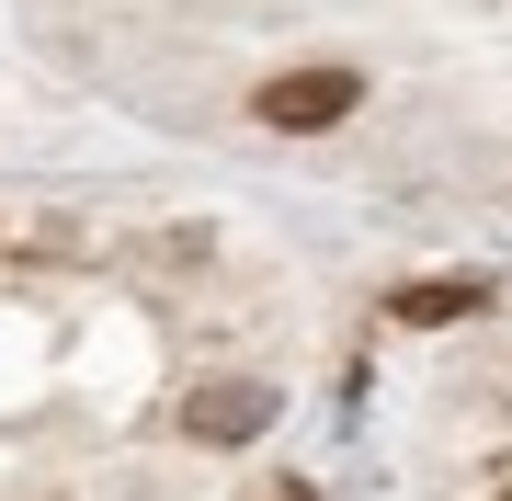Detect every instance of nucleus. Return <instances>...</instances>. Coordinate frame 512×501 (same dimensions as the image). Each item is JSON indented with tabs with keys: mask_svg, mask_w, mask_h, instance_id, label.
Here are the masks:
<instances>
[{
	"mask_svg": "<svg viewBox=\"0 0 512 501\" xmlns=\"http://www.w3.org/2000/svg\"><path fill=\"white\" fill-rule=\"evenodd\" d=\"M501 501H512V490H501Z\"/></svg>",
	"mask_w": 512,
	"mask_h": 501,
	"instance_id": "obj_4",
	"label": "nucleus"
},
{
	"mask_svg": "<svg viewBox=\"0 0 512 501\" xmlns=\"http://www.w3.org/2000/svg\"><path fill=\"white\" fill-rule=\"evenodd\" d=\"M262 422H274V388H262V376H217V388L183 399V433H194V445H251Z\"/></svg>",
	"mask_w": 512,
	"mask_h": 501,
	"instance_id": "obj_2",
	"label": "nucleus"
},
{
	"mask_svg": "<svg viewBox=\"0 0 512 501\" xmlns=\"http://www.w3.org/2000/svg\"><path fill=\"white\" fill-rule=\"evenodd\" d=\"M490 297H501L490 274H421V285H399V297H387V319H399V331H444V319H478Z\"/></svg>",
	"mask_w": 512,
	"mask_h": 501,
	"instance_id": "obj_3",
	"label": "nucleus"
},
{
	"mask_svg": "<svg viewBox=\"0 0 512 501\" xmlns=\"http://www.w3.org/2000/svg\"><path fill=\"white\" fill-rule=\"evenodd\" d=\"M353 103H365V69H330V57H319V69H274V80L251 92V114H262L274 137H319V126H342Z\"/></svg>",
	"mask_w": 512,
	"mask_h": 501,
	"instance_id": "obj_1",
	"label": "nucleus"
}]
</instances>
